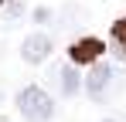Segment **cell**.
I'll use <instances>...</instances> for the list:
<instances>
[{
  "instance_id": "cell-1",
  "label": "cell",
  "mask_w": 126,
  "mask_h": 122,
  "mask_svg": "<svg viewBox=\"0 0 126 122\" xmlns=\"http://www.w3.org/2000/svg\"><path fill=\"white\" fill-rule=\"evenodd\" d=\"M17 112L31 122H48L55 115V98L44 92L41 85H27L17 92Z\"/></svg>"
},
{
  "instance_id": "cell-2",
  "label": "cell",
  "mask_w": 126,
  "mask_h": 122,
  "mask_svg": "<svg viewBox=\"0 0 126 122\" xmlns=\"http://www.w3.org/2000/svg\"><path fill=\"white\" fill-rule=\"evenodd\" d=\"M112 78H116V71H112L109 64H99V61H95V68H92V71H89V78H85V92H89V98H92V102L109 98Z\"/></svg>"
},
{
  "instance_id": "cell-3",
  "label": "cell",
  "mask_w": 126,
  "mask_h": 122,
  "mask_svg": "<svg viewBox=\"0 0 126 122\" xmlns=\"http://www.w3.org/2000/svg\"><path fill=\"white\" fill-rule=\"evenodd\" d=\"M102 51H106V44L99 37H79L72 48H68V58H72V64H95V61L102 58Z\"/></svg>"
},
{
  "instance_id": "cell-4",
  "label": "cell",
  "mask_w": 126,
  "mask_h": 122,
  "mask_svg": "<svg viewBox=\"0 0 126 122\" xmlns=\"http://www.w3.org/2000/svg\"><path fill=\"white\" fill-rule=\"evenodd\" d=\"M48 54H51V37L44 31H34L31 37L21 41V58L27 64H41V61H48Z\"/></svg>"
},
{
  "instance_id": "cell-5",
  "label": "cell",
  "mask_w": 126,
  "mask_h": 122,
  "mask_svg": "<svg viewBox=\"0 0 126 122\" xmlns=\"http://www.w3.org/2000/svg\"><path fill=\"white\" fill-rule=\"evenodd\" d=\"M58 85H62V95H65V98H75V95H79L82 78H79L75 64H65V68H58Z\"/></svg>"
},
{
  "instance_id": "cell-6",
  "label": "cell",
  "mask_w": 126,
  "mask_h": 122,
  "mask_svg": "<svg viewBox=\"0 0 126 122\" xmlns=\"http://www.w3.org/2000/svg\"><path fill=\"white\" fill-rule=\"evenodd\" d=\"M112 41H116V48L126 54V17H119L116 24H112Z\"/></svg>"
},
{
  "instance_id": "cell-7",
  "label": "cell",
  "mask_w": 126,
  "mask_h": 122,
  "mask_svg": "<svg viewBox=\"0 0 126 122\" xmlns=\"http://www.w3.org/2000/svg\"><path fill=\"white\" fill-rule=\"evenodd\" d=\"M21 10H24V3H21V0H7V7H3V17H0V20H3V24H14V20L21 17Z\"/></svg>"
},
{
  "instance_id": "cell-8",
  "label": "cell",
  "mask_w": 126,
  "mask_h": 122,
  "mask_svg": "<svg viewBox=\"0 0 126 122\" xmlns=\"http://www.w3.org/2000/svg\"><path fill=\"white\" fill-rule=\"evenodd\" d=\"M31 17L38 20V24H48V20L55 17V14H51V10H48V7H34V14H31Z\"/></svg>"
},
{
  "instance_id": "cell-9",
  "label": "cell",
  "mask_w": 126,
  "mask_h": 122,
  "mask_svg": "<svg viewBox=\"0 0 126 122\" xmlns=\"http://www.w3.org/2000/svg\"><path fill=\"white\" fill-rule=\"evenodd\" d=\"M106 122H119V119H106Z\"/></svg>"
}]
</instances>
